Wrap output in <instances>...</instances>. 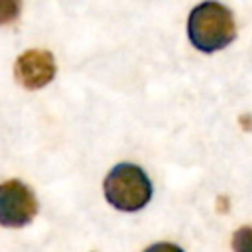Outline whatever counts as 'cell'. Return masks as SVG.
Returning <instances> with one entry per match:
<instances>
[{
    "label": "cell",
    "instance_id": "1",
    "mask_svg": "<svg viewBox=\"0 0 252 252\" xmlns=\"http://www.w3.org/2000/svg\"><path fill=\"white\" fill-rule=\"evenodd\" d=\"M187 35L195 49L213 53L224 49L236 37V24L232 12L215 0L195 6L187 20Z\"/></svg>",
    "mask_w": 252,
    "mask_h": 252
},
{
    "label": "cell",
    "instance_id": "2",
    "mask_svg": "<svg viewBox=\"0 0 252 252\" xmlns=\"http://www.w3.org/2000/svg\"><path fill=\"white\" fill-rule=\"evenodd\" d=\"M102 187L106 201L122 213H136L152 199V181L144 169L134 163L114 165L104 177Z\"/></svg>",
    "mask_w": 252,
    "mask_h": 252
},
{
    "label": "cell",
    "instance_id": "3",
    "mask_svg": "<svg viewBox=\"0 0 252 252\" xmlns=\"http://www.w3.org/2000/svg\"><path fill=\"white\" fill-rule=\"evenodd\" d=\"M37 213V201L33 191L18 181L10 179L0 183V224L6 228H20L30 224Z\"/></svg>",
    "mask_w": 252,
    "mask_h": 252
},
{
    "label": "cell",
    "instance_id": "4",
    "mask_svg": "<svg viewBox=\"0 0 252 252\" xmlns=\"http://www.w3.org/2000/svg\"><path fill=\"white\" fill-rule=\"evenodd\" d=\"M14 75H16V81L22 87H26L30 91L41 89L47 83H51L53 77H55L53 55L45 49H28V51H24L16 59Z\"/></svg>",
    "mask_w": 252,
    "mask_h": 252
},
{
    "label": "cell",
    "instance_id": "5",
    "mask_svg": "<svg viewBox=\"0 0 252 252\" xmlns=\"http://www.w3.org/2000/svg\"><path fill=\"white\" fill-rule=\"evenodd\" d=\"M22 12V0H0V26L12 24Z\"/></svg>",
    "mask_w": 252,
    "mask_h": 252
},
{
    "label": "cell",
    "instance_id": "6",
    "mask_svg": "<svg viewBox=\"0 0 252 252\" xmlns=\"http://www.w3.org/2000/svg\"><path fill=\"white\" fill-rule=\"evenodd\" d=\"M234 252H252V226H242L232 234Z\"/></svg>",
    "mask_w": 252,
    "mask_h": 252
},
{
    "label": "cell",
    "instance_id": "7",
    "mask_svg": "<svg viewBox=\"0 0 252 252\" xmlns=\"http://www.w3.org/2000/svg\"><path fill=\"white\" fill-rule=\"evenodd\" d=\"M144 252H183V250L171 242H156V244L148 246Z\"/></svg>",
    "mask_w": 252,
    "mask_h": 252
}]
</instances>
